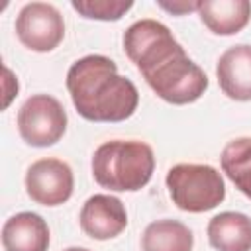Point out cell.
Listing matches in <instances>:
<instances>
[{
	"mask_svg": "<svg viewBox=\"0 0 251 251\" xmlns=\"http://www.w3.org/2000/svg\"><path fill=\"white\" fill-rule=\"evenodd\" d=\"M159 4V8H163V10H167V12H171L173 16H182V14H188V12H192V10H198V6H200V2H188V0H175V2H157Z\"/></svg>",
	"mask_w": 251,
	"mask_h": 251,
	"instance_id": "obj_17",
	"label": "cell"
},
{
	"mask_svg": "<svg viewBox=\"0 0 251 251\" xmlns=\"http://www.w3.org/2000/svg\"><path fill=\"white\" fill-rule=\"evenodd\" d=\"M124 51L141 75L151 73L171 57L184 51L171 29L157 20L133 22L124 33Z\"/></svg>",
	"mask_w": 251,
	"mask_h": 251,
	"instance_id": "obj_5",
	"label": "cell"
},
{
	"mask_svg": "<svg viewBox=\"0 0 251 251\" xmlns=\"http://www.w3.org/2000/svg\"><path fill=\"white\" fill-rule=\"evenodd\" d=\"M143 78L159 98L176 106L196 102L208 88L206 73L186 55V51L171 57L143 75Z\"/></svg>",
	"mask_w": 251,
	"mask_h": 251,
	"instance_id": "obj_4",
	"label": "cell"
},
{
	"mask_svg": "<svg viewBox=\"0 0 251 251\" xmlns=\"http://www.w3.org/2000/svg\"><path fill=\"white\" fill-rule=\"evenodd\" d=\"M67 90L76 112L90 122H124L137 110L135 84L118 75L110 57L86 55L67 73Z\"/></svg>",
	"mask_w": 251,
	"mask_h": 251,
	"instance_id": "obj_1",
	"label": "cell"
},
{
	"mask_svg": "<svg viewBox=\"0 0 251 251\" xmlns=\"http://www.w3.org/2000/svg\"><path fill=\"white\" fill-rule=\"evenodd\" d=\"M63 251H90V249H86V247H67Z\"/></svg>",
	"mask_w": 251,
	"mask_h": 251,
	"instance_id": "obj_18",
	"label": "cell"
},
{
	"mask_svg": "<svg viewBox=\"0 0 251 251\" xmlns=\"http://www.w3.org/2000/svg\"><path fill=\"white\" fill-rule=\"evenodd\" d=\"M155 155L151 145L137 139L102 143L92 155V176L102 188L116 192L141 190L153 176Z\"/></svg>",
	"mask_w": 251,
	"mask_h": 251,
	"instance_id": "obj_2",
	"label": "cell"
},
{
	"mask_svg": "<svg viewBox=\"0 0 251 251\" xmlns=\"http://www.w3.org/2000/svg\"><path fill=\"white\" fill-rule=\"evenodd\" d=\"M71 6L84 18L102 20V22H116L127 10H131V0H73Z\"/></svg>",
	"mask_w": 251,
	"mask_h": 251,
	"instance_id": "obj_16",
	"label": "cell"
},
{
	"mask_svg": "<svg viewBox=\"0 0 251 251\" xmlns=\"http://www.w3.org/2000/svg\"><path fill=\"white\" fill-rule=\"evenodd\" d=\"M65 129L67 112L49 94H33L18 110V131L27 145L49 147L65 135Z\"/></svg>",
	"mask_w": 251,
	"mask_h": 251,
	"instance_id": "obj_6",
	"label": "cell"
},
{
	"mask_svg": "<svg viewBox=\"0 0 251 251\" xmlns=\"http://www.w3.org/2000/svg\"><path fill=\"white\" fill-rule=\"evenodd\" d=\"M208 241L218 251H251V218L222 212L208 222Z\"/></svg>",
	"mask_w": 251,
	"mask_h": 251,
	"instance_id": "obj_13",
	"label": "cell"
},
{
	"mask_svg": "<svg viewBox=\"0 0 251 251\" xmlns=\"http://www.w3.org/2000/svg\"><path fill=\"white\" fill-rule=\"evenodd\" d=\"M220 163L235 188L251 198V137L231 139L224 147Z\"/></svg>",
	"mask_w": 251,
	"mask_h": 251,
	"instance_id": "obj_15",
	"label": "cell"
},
{
	"mask_svg": "<svg viewBox=\"0 0 251 251\" xmlns=\"http://www.w3.org/2000/svg\"><path fill=\"white\" fill-rule=\"evenodd\" d=\"M16 35L31 51H53L65 37V22L61 12L45 2L25 4L16 18Z\"/></svg>",
	"mask_w": 251,
	"mask_h": 251,
	"instance_id": "obj_7",
	"label": "cell"
},
{
	"mask_svg": "<svg viewBox=\"0 0 251 251\" xmlns=\"http://www.w3.org/2000/svg\"><path fill=\"white\" fill-rule=\"evenodd\" d=\"M75 178L73 171L65 161L39 159L29 165L25 173L27 196L41 206H61L73 194Z\"/></svg>",
	"mask_w": 251,
	"mask_h": 251,
	"instance_id": "obj_8",
	"label": "cell"
},
{
	"mask_svg": "<svg viewBox=\"0 0 251 251\" xmlns=\"http://www.w3.org/2000/svg\"><path fill=\"white\" fill-rule=\"evenodd\" d=\"M202 24L216 35H233L241 31L251 18L247 0H204L198 6Z\"/></svg>",
	"mask_w": 251,
	"mask_h": 251,
	"instance_id": "obj_12",
	"label": "cell"
},
{
	"mask_svg": "<svg viewBox=\"0 0 251 251\" xmlns=\"http://www.w3.org/2000/svg\"><path fill=\"white\" fill-rule=\"evenodd\" d=\"M192 231L178 220L151 222L141 235V251H192Z\"/></svg>",
	"mask_w": 251,
	"mask_h": 251,
	"instance_id": "obj_14",
	"label": "cell"
},
{
	"mask_svg": "<svg viewBox=\"0 0 251 251\" xmlns=\"http://www.w3.org/2000/svg\"><path fill=\"white\" fill-rule=\"evenodd\" d=\"M2 245L4 251H47V222L35 212L14 214L2 227Z\"/></svg>",
	"mask_w": 251,
	"mask_h": 251,
	"instance_id": "obj_11",
	"label": "cell"
},
{
	"mask_svg": "<svg viewBox=\"0 0 251 251\" xmlns=\"http://www.w3.org/2000/svg\"><path fill=\"white\" fill-rule=\"evenodd\" d=\"M222 92L239 102L251 100V45L239 43L226 49L216 67Z\"/></svg>",
	"mask_w": 251,
	"mask_h": 251,
	"instance_id": "obj_10",
	"label": "cell"
},
{
	"mask_svg": "<svg viewBox=\"0 0 251 251\" xmlns=\"http://www.w3.org/2000/svg\"><path fill=\"white\" fill-rule=\"evenodd\" d=\"M78 222L88 237L106 241L126 229L127 212L120 198L110 194H94L82 204Z\"/></svg>",
	"mask_w": 251,
	"mask_h": 251,
	"instance_id": "obj_9",
	"label": "cell"
},
{
	"mask_svg": "<svg viewBox=\"0 0 251 251\" xmlns=\"http://www.w3.org/2000/svg\"><path fill=\"white\" fill-rule=\"evenodd\" d=\"M165 182L171 200L184 212H208L226 198L224 178L212 165L178 163L169 169Z\"/></svg>",
	"mask_w": 251,
	"mask_h": 251,
	"instance_id": "obj_3",
	"label": "cell"
}]
</instances>
